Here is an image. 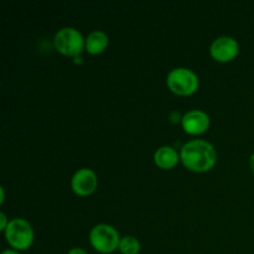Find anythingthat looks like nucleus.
I'll use <instances>...</instances> for the list:
<instances>
[{
	"mask_svg": "<svg viewBox=\"0 0 254 254\" xmlns=\"http://www.w3.org/2000/svg\"><path fill=\"white\" fill-rule=\"evenodd\" d=\"M181 124L186 133L197 135L206 131L210 127V117L202 109H191L181 118Z\"/></svg>",
	"mask_w": 254,
	"mask_h": 254,
	"instance_id": "nucleus-8",
	"label": "nucleus"
},
{
	"mask_svg": "<svg viewBox=\"0 0 254 254\" xmlns=\"http://www.w3.org/2000/svg\"><path fill=\"white\" fill-rule=\"evenodd\" d=\"M240 52V44L237 40L232 36H223L217 37L212 41L210 46V54L216 61L228 62L235 59Z\"/></svg>",
	"mask_w": 254,
	"mask_h": 254,
	"instance_id": "nucleus-6",
	"label": "nucleus"
},
{
	"mask_svg": "<svg viewBox=\"0 0 254 254\" xmlns=\"http://www.w3.org/2000/svg\"><path fill=\"white\" fill-rule=\"evenodd\" d=\"M180 159L184 165L196 173H205L215 166L217 151L215 146L203 139H193L184 144L180 151Z\"/></svg>",
	"mask_w": 254,
	"mask_h": 254,
	"instance_id": "nucleus-1",
	"label": "nucleus"
},
{
	"mask_svg": "<svg viewBox=\"0 0 254 254\" xmlns=\"http://www.w3.org/2000/svg\"><path fill=\"white\" fill-rule=\"evenodd\" d=\"M166 83L174 93L179 96H190L197 91L200 79L192 69L188 67H176L169 72Z\"/></svg>",
	"mask_w": 254,
	"mask_h": 254,
	"instance_id": "nucleus-3",
	"label": "nucleus"
},
{
	"mask_svg": "<svg viewBox=\"0 0 254 254\" xmlns=\"http://www.w3.org/2000/svg\"><path fill=\"white\" fill-rule=\"evenodd\" d=\"M67 254H88V253H87L86 251L81 247H73V248H71L68 252H67Z\"/></svg>",
	"mask_w": 254,
	"mask_h": 254,
	"instance_id": "nucleus-13",
	"label": "nucleus"
},
{
	"mask_svg": "<svg viewBox=\"0 0 254 254\" xmlns=\"http://www.w3.org/2000/svg\"><path fill=\"white\" fill-rule=\"evenodd\" d=\"M118 250L122 254H139L141 246L138 238L134 236H124L121 238Z\"/></svg>",
	"mask_w": 254,
	"mask_h": 254,
	"instance_id": "nucleus-11",
	"label": "nucleus"
},
{
	"mask_svg": "<svg viewBox=\"0 0 254 254\" xmlns=\"http://www.w3.org/2000/svg\"><path fill=\"white\" fill-rule=\"evenodd\" d=\"M55 47L67 56H78L86 49V39L76 27L66 26L60 29L54 37Z\"/></svg>",
	"mask_w": 254,
	"mask_h": 254,
	"instance_id": "nucleus-5",
	"label": "nucleus"
},
{
	"mask_svg": "<svg viewBox=\"0 0 254 254\" xmlns=\"http://www.w3.org/2000/svg\"><path fill=\"white\" fill-rule=\"evenodd\" d=\"M4 233L6 242L19 252L27 250L32 245L35 238V232L31 223L21 217H15L10 220Z\"/></svg>",
	"mask_w": 254,
	"mask_h": 254,
	"instance_id": "nucleus-2",
	"label": "nucleus"
},
{
	"mask_svg": "<svg viewBox=\"0 0 254 254\" xmlns=\"http://www.w3.org/2000/svg\"><path fill=\"white\" fill-rule=\"evenodd\" d=\"M179 153L169 145H163L158 148L154 153V161L160 169H173L179 161Z\"/></svg>",
	"mask_w": 254,
	"mask_h": 254,
	"instance_id": "nucleus-9",
	"label": "nucleus"
},
{
	"mask_svg": "<svg viewBox=\"0 0 254 254\" xmlns=\"http://www.w3.org/2000/svg\"><path fill=\"white\" fill-rule=\"evenodd\" d=\"M1 254H20L19 251L14 250V248H10V250H4Z\"/></svg>",
	"mask_w": 254,
	"mask_h": 254,
	"instance_id": "nucleus-14",
	"label": "nucleus"
},
{
	"mask_svg": "<svg viewBox=\"0 0 254 254\" xmlns=\"http://www.w3.org/2000/svg\"><path fill=\"white\" fill-rule=\"evenodd\" d=\"M9 222H10V220H7L6 215H5L4 212L0 213V230H1V231L6 230V227H7V225H9Z\"/></svg>",
	"mask_w": 254,
	"mask_h": 254,
	"instance_id": "nucleus-12",
	"label": "nucleus"
},
{
	"mask_svg": "<svg viewBox=\"0 0 254 254\" xmlns=\"http://www.w3.org/2000/svg\"><path fill=\"white\" fill-rule=\"evenodd\" d=\"M250 165H251V169H252V171L254 173V153L251 155V158H250Z\"/></svg>",
	"mask_w": 254,
	"mask_h": 254,
	"instance_id": "nucleus-15",
	"label": "nucleus"
},
{
	"mask_svg": "<svg viewBox=\"0 0 254 254\" xmlns=\"http://www.w3.org/2000/svg\"><path fill=\"white\" fill-rule=\"evenodd\" d=\"M0 192H1V198H0V202H4L5 200V191H4V188H0Z\"/></svg>",
	"mask_w": 254,
	"mask_h": 254,
	"instance_id": "nucleus-16",
	"label": "nucleus"
},
{
	"mask_svg": "<svg viewBox=\"0 0 254 254\" xmlns=\"http://www.w3.org/2000/svg\"><path fill=\"white\" fill-rule=\"evenodd\" d=\"M98 185L97 174L89 168H81L72 175L71 188L74 193L79 196H88Z\"/></svg>",
	"mask_w": 254,
	"mask_h": 254,
	"instance_id": "nucleus-7",
	"label": "nucleus"
},
{
	"mask_svg": "<svg viewBox=\"0 0 254 254\" xmlns=\"http://www.w3.org/2000/svg\"><path fill=\"white\" fill-rule=\"evenodd\" d=\"M121 238L118 231L109 223H98L89 231V242L99 253L108 254L118 250Z\"/></svg>",
	"mask_w": 254,
	"mask_h": 254,
	"instance_id": "nucleus-4",
	"label": "nucleus"
},
{
	"mask_svg": "<svg viewBox=\"0 0 254 254\" xmlns=\"http://www.w3.org/2000/svg\"><path fill=\"white\" fill-rule=\"evenodd\" d=\"M109 44V37L103 30H93L86 37V50L88 54L97 55L103 52Z\"/></svg>",
	"mask_w": 254,
	"mask_h": 254,
	"instance_id": "nucleus-10",
	"label": "nucleus"
}]
</instances>
